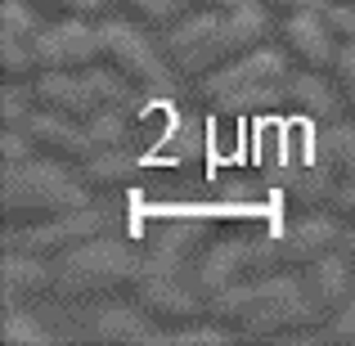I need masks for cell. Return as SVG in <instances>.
Masks as SVG:
<instances>
[{
	"instance_id": "cell-1",
	"label": "cell",
	"mask_w": 355,
	"mask_h": 346,
	"mask_svg": "<svg viewBox=\"0 0 355 346\" xmlns=\"http://www.w3.org/2000/svg\"><path fill=\"white\" fill-rule=\"evenodd\" d=\"M266 36H270V18H266L261 5L234 9V14H211V9H202L198 18H180V23L166 27L162 54L184 77H207L211 68H220V63L266 45Z\"/></svg>"
},
{
	"instance_id": "cell-2",
	"label": "cell",
	"mask_w": 355,
	"mask_h": 346,
	"mask_svg": "<svg viewBox=\"0 0 355 346\" xmlns=\"http://www.w3.org/2000/svg\"><path fill=\"white\" fill-rule=\"evenodd\" d=\"M211 315L230 320L248 338H275V333L311 329L324 320V306L306 284L293 275L275 270V275H257L252 284H234L220 297H211Z\"/></svg>"
},
{
	"instance_id": "cell-3",
	"label": "cell",
	"mask_w": 355,
	"mask_h": 346,
	"mask_svg": "<svg viewBox=\"0 0 355 346\" xmlns=\"http://www.w3.org/2000/svg\"><path fill=\"white\" fill-rule=\"evenodd\" d=\"M0 207H5L9 225H41V220H54L63 211L90 207V193L81 180H72L63 171V162L27 157L18 166H5V175H0Z\"/></svg>"
},
{
	"instance_id": "cell-4",
	"label": "cell",
	"mask_w": 355,
	"mask_h": 346,
	"mask_svg": "<svg viewBox=\"0 0 355 346\" xmlns=\"http://www.w3.org/2000/svg\"><path fill=\"white\" fill-rule=\"evenodd\" d=\"M202 99H211L216 108L230 113H257V108H275L279 99H288V63L279 50H257L239 54V59L220 63L202 77Z\"/></svg>"
},
{
	"instance_id": "cell-5",
	"label": "cell",
	"mask_w": 355,
	"mask_h": 346,
	"mask_svg": "<svg viewBox=\"0 0 355 346\" xmlns=\"http://www.w3.org/2000/svg\"><path fill=\"white\" fill-rule=\"evenodd\" d=\"M139 270V257L126 248V243L108 239H86L77 248L59 252L54 261V293L59 297H95V293H108V288H121L126 279H135Z\"/></svg>"
},
{
	"instance_id": "cell-6",
	"label": "cell",
	"mask_w": 355,
	"mask_h": 346,
	"mask_svg": "<svg viewBox=\"0 0 355 346\" xmlns=\"http://www.w3.org/2000/svg\"><path fill=\"white\" fill-rule=\"evenodd\" d=\"M99 59H104L117 77H126L144 99H166L171 95V68L162 63L157 45L148 41L144 32H135V27H126V23H104L99 27Z\"/></svg>"
},
{
	"instance_id": "cell-7",
	"label": "cell",
	"mask_w": 355,
	"mask_h": 346,
	"mask_svg": "<svg viewBox=\"0 0 355 346\" xmlns=\"http://www.w3.org/2000/svg\"><path fill=\"white\" fill-rule=\"evenodd\" d=\"M338 243H342V234L329 216H306V220H297V225H288L284 234H275V239L252 243V275L315 266V261L329 257Z\"/></svg>"
},
{
	"instance_id": "cell-8",
	"label": "cell",
	"mask_w": 355,
	"mask_h": 346,
	"mask_svg": "<svg viewBox=\"0 0 355 346\" xmlns=\"http://www.w3.org/2000/svg\"><path fill=\"white\" fill-rule=\"evenodd\" d=\"M41 72H86L99 63V27H86V18L68 14L63 23L41 27L32 41Z\"/></svg>"
},
{
	"instance_id": "cell-9",
	"label": "cell",
	"mask_w": 355,
	"mask_h": 346,
	"mask_svg": "<svg viewBox=\"0 0 355 346\" xmlns=\"http://www.w3.org/2000/svg\"><path fill=\"white\" fill-rule=\"evenodd\" d=\"M23 130L32 135V144H36V153H45V157H54V162H77V166H86L90 157H95V139H90V130H86V121H77V117H63V113H32L23 121Z\"/></svg>"
},
{
	"instance_id": "cell-10",
	"label": "cell",
	"mask_w": 355,
	"mask_h": 346,
	"mask_svg": "<svg viewBox=\"0 0 355 346\" xmlns=\"http://www.w3.org/2000/svg\"><path fill=\"white\" fill-rule=\"evenodd\" d=\"M99 234H108V216L95 207H81V211H63L54 220H41V225H27L14 239V248L41 257V252H68L86 239H99Z\"/></svg>"
},
{
	"instance_id": "cell-11",
	"label": "cell",
	"mask_w": 355,
	"mask_h": 346,
	"mask_svg": "<svg viewBox=\"0 0 355 346\" xmlns=\"http://www.w3.org/2000/svg\"><path fill=\"white\" fill-rule=\"evenodd\" d=\"M284 45H288V54H293L302 68H315V72H329L333 68V59H338V36H333V27H329V18L324 14H288L284 18Z\"/></svg>"
},
{
	"instance_id": "cell-12",
	"label": "cell",
	"mask_w": 355,
	"mask_h": 346,
	"mask_svg": "<svg viewBox=\"0 0 355 346\" xmlns=\"http://www.w3.org/2000/svg\"><path fill=\"white\" fill-rule=\"evenodd\" d=\"M32 99L41 108H50V113L77 117V121H90V117L99 113V99H95V90L86 86L81 72H41V77H36Z\"/></svg>"
},
{
	"instance_id": "cell-13",
	"label": "cell",
	"mask_w": 355,
	"mask_h": 346,
	"mask_svg": "<svg viewBox=\"0 0 355 346\" xmlns=\"http://www.w3.org/2000/svg\"><path fill=\"white\" fill-rule=\"evenodd\" d=\"M252 270V243H243V239H225V243H216V248L202 257V266H198V288H202V297H220L225 288H234L243 284V275Z\"/></svg>"
},
{
	"instance_id": "cell-14",
	"label": "cell",
	"mask_w": 355,
	"mask_h": 346,
	"mask_svg": "<svg viewBox=\"0 0 355 346\" xmlns=\"http://www.w3.org/2000/svg\"><path fill=\"white\" fill-rule=\"evenodd\" d=\"M45 288H54V266L36 261V252L9 248L5 261H0V297H5V306H18L23 297H36Z\"/></svg>"
},
{
	"instance_id": "cell-15",
	"label": "cell",
	"mask_w": 355,
	"mask_h": 346,
	"mask_svg": "<svg viewBox=\"0 0 355 346\" xmlns=\"http://www.w3.org/2000/svg\"><path fill=\"white\" fill-rule=\"evenodd\" d=\"M306 270H311V275H306V288L315 293V302H320L324 311H342V306L351 302V257L329 252V257H320Z\"/></svg>"
},
{
	"instance_id": "cell-16",
	"label": "cell",
	"mask_w": 355,
	"mask_h": 346,
	"mask_svg": "<svg viewBox=\"0 0 355 346\" xmlns=\"http://www.w3.org/2000/svg\"><path fill=\"white\" fill-rule=\"evenodd\" d=\"M338 99H342L338 86H329L324 72H315V68L288 77V104H293L297 113H306V117H324L329 121L333 113H338Z\"/></svg>"
},
{
	"instance_id": "cell-17",
	"label": "cell",
	"mask_w": 355,
	"mask_h": 346,
	"mask_svg": "<svg viewBox=\"0 0 355 346\" xmlns=\"http://www.w3.org/2000/svg\"><path fill=\"white\" fill-rule=\"evenodd\" d=\"M95 338L99 342H157V329L144 320L139 311H126V306H108V311L95 315Z\"/></svg>"
},
{
	"instance_id": "cell-18",
	"label": "cell",
	"mask_w": 355,
	"mask_h": 346,
	"mask_svg": "<svg viewBox=\"0 0 355 346\" xmlns=\"http://www.w3.org/2000/svg\"><path fill=\"white\" fill-rule=\"evenodd\" d=\"M202 234H207V220L202 216H166L148 234V248L184 261V252H193V243H202Z\"/></svg>"
},
{
	"instance_id": "cell-19",
	"label": "cell",
	"mask_w": 355,
	"mask_h": 346,
	"mask_svg": "<svg viewBox=\"0 0 355 346\" xmlns=\"http://www.w3.org/2000/svg\"><path fill=\"white\" fill-rule=\"evenodd\" d=\"M338 175L329 171V166H302V171L288 175V202L293 207H324V202H333V193H338Z\"/></svg>"
},
{
	"instance_id": "cell-20",
	"label": "cell",
	"mask_w": 355,
	"mask_h": 346,
	"mask_svg": "<svg viewBox=\"0 0 355 346\" xmlns=\"http://www.w3.org/2000/svg\"><path fill=\"white\" fill-rule=\"evenodd\" d=\"M135 175V157L126 153V144L117 148H95V157L86 162V180L99 184V189H121Z\"/></svg>"
},
{
	"instance_id": "cell-21",
	"label": "cell",
	"mask_w": 355,
	"mask_h": 346,
	"mask_svg": "<svg viewBox=\"0 0 355 346\" xmlns=\"http://www.w3.org/2000/svg\"><path fill=\"white\" fill-rule=\"evenodd\" d=\"M81 77H86V86H90V90H95L99 108H130V104H135V95H139V90L130 86L126 77H117V72L108 68L104 59L90 63V68L81 72Z\"/></svg>"
},
{
	"instance_id": "cell-22",
	"label": "cell",
	"mask_w": 355,
	"mask_h": 346,
	"mask_svg": "<svg viewBox=\"0 0 355 346\" xmlns=\"http://www.w3.org/2000/svg\"><path fill=\"white\" fill-rule=\"evenodd\" d=\"M320 162L338 180H355V126H329L320 135Z\"/></svg>"
},
{
	"instance_id": "cell-23",
	"label": "cell",
	"mask_w": 355,
	"mask_h": 346,
	"mask_svg": "<svg viewBox=\"0 0 355 346\" xmlns=\"http://www.w3.org/2000/svg\"><path fill=\"white\" fill-rule=\"evenodd\" d=\"M0 72H5V81H23V77H36V50L27 36H9L0 32Z\"/></svg>"
},
{
	"instance_id": "cell-24",
	"label": "cell",
	"mask_w": 355,
	"mask_h": 346,
	"mask_svg": "<svg viewBox=\"0 0 355 346\" xmlns=\"http://www.w3.org/2000/svg\"><path fill=\"white\" fill-rule=\"evenodd\" d=\"M189 5H193V0H121V9H126L135 23H144V27H171V23H180V14Z\"/></svg>"
},
{
	"instance_id": "cell-25",
	"label": "cell",
	"mask_w": 355,
	"mask_h": 346,
	"mask_svg": "<svg viewBox=\"0 0 355 346\" xmlns=\"http://www.w3.org/2000/svg\"><path fill=\"white\" fill-rule=\"evenodd\" d=\"M0 342H5V346H45V342H50V333H45L32 315H23L18 306H5V320H0Z\"/></svg>"
},
{
	"instance_id": "cell-26",
	"label": "cell",
	"mask_w": 355,
	"mask_h": 346,
	"mask_svg": "<svg viewBox=\"0 0 355 346\" xmlns=\"http://www.w3.org/2000/svg\"><path fill=\"white\" fill-rule=\"evenodd\" d=\"M86 130H90V139H95V148L126 144V108H99V113L86 121Z\"/></svg>"
},
{
	"instance_id": "cell-27",
	"label": "cell",
	"mask_w": 355,
	"mask_h": 346,
	"mask_svg": "<svg viewBox=\"0 0 355 346\" xmlns=\"http://www.w3.org/2000/svg\"><path fill=\"white\" fill-rule=\"evenodd\" d=\"M0 32H9V36H27V41H36V14L27 9V0H5L0 5Z\"/></svg>"
},
{
	"instance_id": "cell-28",
	"label": "cell",
	"mask_w": 355,
	"mask_h": 346,
	"mask_svg": "<svg viewBox=\"0 0 355 346\" xmlns=\"http://www.w3.org/2000/svg\"><path fill=\"white\" fill-rule=\"evenodd\" d=\"M333 86H338L342 104L355 113V45H338V59H333Z\"/></svg>"
},
{
	"instance_id": "cell-29",
	"label": "cell",
	"mask_w": 355,
	"mask_h": 346,
	"mask_svg": "<svg viewBox=\"0 0 355 346\" xmlns=\"http://www.w3.org/2000/svg\"><path fill=\"white\" fill-rule=\"evenodd\" d=\"M32 135H27L23 126H5L0 130V157H5V166H18V162H27V153H32Z\"/></svg>"
},
{
	"instance_id": "cell-30",
	"label": "cell",
	"mask_w": 355,
	"mask_h": 346,
	"mask_svg": "<svg viewBox=\"0 0 355 346\" xmlns=\"http://www.w3.org/2000/svg\"><path fill=\"white\" fill-rule=\"evenodd\" d=\"M324 18H329L333 36H338L342 45H355V5H351V0H342V5H329V9H324Z\"/></svg>"
},
{
	"instance_id": "cell-31",
	"label": "cell",
	"mask_w": 355,
	"mask_h": 346,
	"mask_svg": "<svg viewBox=\"0 0 355 346\" xmlns=\"http://www.w3.org/2000/svg\"><path fill=\"white\" fill-rule=\"evenodd\" d=\"M171 342H180V346H220V342H230V333L225 329H175Z\"/></svg>"
},
{
	"instance_id": "cell-32",
	"label": "cell",
	"mask_w": 355,
	"mask_h": 346,
	"mask_svg": "<svg viewBox=\"0 0 355 346\" xmlns=\"http://www.w3.org/2000/svg\"><path fill=\"white\" fill-rule=\"evenodd\" d=\"M27 117H32L27 113V99L18 95V90H5V95H0V121H5V126H23Z\"/></svg>"
},
{
	"instance_id": "cell-33",
	"label": "cell",
	"mask_w": 355,
	"mask_h": 346,
	"mask_svg": "<svg viewBox=\"0 0 355 346\" xmlns=\"http://www.w3.org/2000/svg\"><path fill=\"white\" fill-rule=\"evenodd\" d=\"M261 5H270L275 14H324L329 9V0H261Z\"/></svg>"
},
{
	"instance_id": "cell-34",
	"label": "cell",
	"mask_w": 355,
	"mask_h": 346,
	"mask_svg": "<svg viewBox=\"0 0 355 346\" xmlns=\"http://www.w3.org/2000/svg\"><path fill=\"white\" fill-rule=\"evenodd\" d=\"M333 338H342V342H355V297L347 306H342L338 315H333Z\"/></svg>"
},
{
	"instance_id": "cell-35",
	"label": "cell",
	"mask_w": 355,
	"mask_h": 346,
	"mask_svg": "<svg viewBox=\"0 0 355 346\" xmlns=\"http://www.w3.org/2000/svg\"><path fill=\"white\" fill-rule=\"evenodd\" d=\"M333 207H338L342 216L355 220V180H342V184H338V193H333Z\"/></svg>"
},
{
	"instance_id": "cell-36",
	"label": "cell",
	"mask_w": 355,
	"mask_h": 346,
	"mask_svg": "<svg viewBox=\"0 0 355 346\" xmlns=\"http://www.w3.org/2000/svg\"><path fill=\"white\" fill-rule=\"evenodd\" d=\"M104 9V0H59V14H77V18H90Z\"/></svg>"
},
{
	"instance_id": "cell-37",
	"label": "cell",
	"mask_w": 355,
	"mask_h": 346,
	"mask_svg": "<svg viewBox=\"0 0 355 346\" xmlns=\"http://www.w3.org/2000/svg\"><path fill=\"white\" fill-rule=\"evenodd\" d=\"M193 5L211 9V14H234V9H248V5H257V0H193Z\"/></svg>"
},
{
	"instance_id": "cell-38",
	"label": "cell",
	"mask_w": 355,
	"mask_h": 346,
	"mask_svg": "<svg viewBox=\"0 0 355 346\" xmlns=\"http://www.w3.org/2000/svg\"><path fill=\"white\" fill-rule=\"evenodd\" d=\"M252 193H257L252 184H225V198H252Z\"/></svg>"
},
{
	"instance_id": "cell-39",
	"label": "cell",
	"mask_w": 355,
	"mask_h": 346,
	"mask_svg": "<svg viewBox=\"0 0 355 346\" xmlns=\"http://www.w3.org/2000/svg\"><path fill=\"white\" fill-rule=\"evenodd\" d=\"M342 252H347V257L355 261V230H351V234H342Z\"/></svg>"
},
{
	"instance_id": "cell-40",
	"label": "cell",
	"mask_w": 355,
	"mask_h": 346,
	"mask_svg": "<svg viewBox=\"0 0 355 346\" xmlns=\"http://www.w3.org/2000/svg\"><path fill=\"white\" fill-rule=\"evenodd\" d=\"M36 9H59V0H32Z\"/></svg>"
},
{
	"instance_id": "cell-41",
	"label": "cell",
	"mask_w": 355,
	"mask_h": 346,
	"mask_svg": "<svg viewBox=\"0 0 355 346\" xmlns=\"http://www.w3.org/2000/svg\"><path fill=\"white\" fill-rule=\"evenodd\" d=\"M351 5H355V0H351Z\"/></svg>"
}]
</instances>
